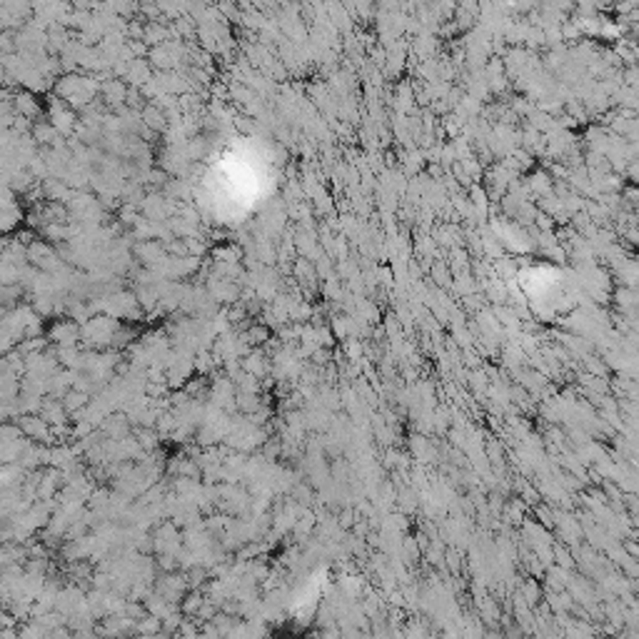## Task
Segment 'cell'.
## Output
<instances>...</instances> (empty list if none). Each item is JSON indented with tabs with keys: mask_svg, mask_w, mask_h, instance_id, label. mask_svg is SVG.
Returning a JSON list of instances; mask_svg holds the SVG:
<instances>
[{
	"mask_svg": "<svg viewBox=\"0 0 639 639\" xmlns=\"http://www.w3.org/2000/svg\"><path fill=\"white\" fill-rule=\"evenodd\" d=\"M28 260H31L36 267H41V270H45V272L58 270L55 252H53L50 247H48L45 242H41V240L31 242V247H28Z\"/></svg>",
	"mask_w": 639,
	"mask_h": 639,
	"instance_id": "obj_1",
	"label": "cell"
},
{
	"mask_svg": "<svg viewBox=\"0 0 639 639\" xmlns=\"http://www.w3.org/2000/svg\"><path fill=\"white\" fill-rule=\"evenodd\" d=\"M11 102H13V110H16L18 118L31 120V118H36V115L41 113V102H38L36 97H33V90L16 92Z\"/></svg>",
	"mask_w": 639,
	"mask_h": 639,
	"instance_id": "obj_2",
	"label": "cell"
},
{
	"mask_svg": "<svg viewBox=\"0 0 639 639\" xmlns=\"http://www.w3.org/2000/svg\"><path fill=\"white\" fill-rule=\"evenodd\" d=\"M23 215H21V208L16 203H8V205H0V232H11L21 225Z\"/></svg>",
	"mask_w": 639,
	"mask_h": 639,
	"instance_id": "obj_3",
	"label": "cell"
},
{
	"mask_svg": "<svg viewBox=\"0 0 639 639\" xmlns=\"http://www.w3.org/2000/svg\"><path fill=\"white\" fill-rule=\"evenodd\" d=\"M18 427H21L26 435L31 437H43L45 440L48 437V427H45V419H38V417H23L21 422H18Z\"/></svg>",
	"mask_w": 639,
	"mask_h": 639,
	"instance_id": "obj_4",
	"label": "cell"
},
{
	"mask_svg": "<svg viewBox=\"0 0 639 639\" xmlns=\"http://www.w3.org/2000/svg\"><path fill=\"white\" fill-rule=\"evenodd\" d=\"M33 135H36V140L43 145H50L58 140V130L53 128L50 123H36L33 125Z\"/></svg>",
	"mask_w": 639,
	"mask_h": 639,
	"instance_id": "obj_5",
	"label": "cell"
},
{
	"mask_svg": "<svg viewBox=\"0 0 639 639\" xmlns=\"http://www.w3.org/2000/svg\"><path fill=\"white\" fill-rule=\"evenodd\" d=\"M23 482V470L21 467H6V470L0 472V487H8V490H13V487H18Z\"/></svg>",
	"mask_w": 639,
	"mask_h": 639,
	"instance_id": "obj_6",
	"label": "cell"
},
{
	"mask_svg": "<svg viewBox=\"0 0 639 639\" xmlns=\"http://www.w3.org/2000/svg\"><path fill=\"white\" fill-rule=\"evenodd\" d=\"M145 118H148V123L153 125V128H163V115H160L158 110H148Z\"/></svg>",
	"mask_w": 639,
	"mask_h": 639,
	"instance_id": "obj_7",
	"label": "cell"
}]
</instances>
